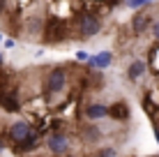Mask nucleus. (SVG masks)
I'll return each instance as SVG.
<instances>
[{"label": "nucleus", "mask_w": 159, "mask_h": 157, "mask_svg": "<svg viewBox=\"0 0 159 157\" xmlns=\"http://www.w3.org/2000/svg\"><path fill=\"white\" fill-rule=\"evenodd\" d=\"M79 30H81V35H85V37L97 35V32H99V21H97V16L90 14V12H81L79 14Z\"/></svg>", "instance_id": "nucleus-1"}, {"label": "nucleus", "mask_w": 159, "mask_h": 157, "mask_svg": "<svg viewBox=\"0 0 159 157\" xmlns=\"http://www.w3.org/2000/svg\"><path fill=\"white\" fill-rule=\"evenodd\" d=\"M0 65H2V51H0Z\"/></svg>", "instance_id": "nucleus-18"}, {"label": "nucleus", "mask_w": 159, "mask_h": 157, "mask_svg": "<svg viewBox=\"0 0 159 157\" xmlns=\"http://www.w3.org/2000/svg\"><path fill=\"white\" fill-rule=\"evenodd\" d=\"M108 116L116 118V120H127L129 118V106L125 104V102H118V104H113L111 109H108Z\"/></svg>", "instance_id": "nucleus-7"}, {"label": "nucleus", "mask_w": 159, "mask_h": 157, "mask_svg": "<svg viewBox=\"0 0 159 157\" xmlns=\"http://www.w3.org/2000/svg\"><path fill=\"white\" fill-rule=\"evenodd\" d=\"M2 7H5V0H0V12H2Z\"/></svg>", "instance_id": "nucleus-17"}, {"label": "nucleus", "mask_w": 159, "mask_h": 157, "mask_svg": "<svg viewBox=\"0 0 159 157\" xmlns=\"http://www.w3.org/2000/svg\"><path fill=\"white\" fill-rule=\"evenodd\" d=\"M76 58H79V60H88V53L85 51H79V53H76Z\"/></svg>", "instance_id": "nucleus-14"}, {"label": "nucleus", "mask_w": 159, "mask_h": 157, "mask_svg": "<svg viewBox=\"0 0 159 157\" xmlns=\"http://www.w3.org/2000/svg\"><path fill=\"white\" fill-rule=\"evenodd\" d=\"M0 39H2V35H0Z\"/></svg>", "instance_id": "nucleus-19"}, {"label": "nucleus", "mask_w": 159, "mask_h": 157, "mask_svg": "<svg viewBox=\"0 0 159 157\" xmlns=\"http://www.w3.org/2000/svg\"><path fill=\"white\" fill-rule=\"evenodd\" d=\"M0 106H5V111H9V113L19 111V102L12 95H0Z\"/></svg>", "instance_id": "nucleus-11"}, {"label": "nucleus", "mask_w": 159, "mask_h": 157, "mask_svg": "<svg viewBox=\"0 0 159 157\" xmlns=\"http://www.w3.org/2000/svg\"><path fill=\"white\" fill-rule=\"evenodd\" d=\"M145 2H157V0H141V5H145Z\"/></svg>", "instance_id": "nucleus-16"}, {"label": "nucleus", "mask_w": 159, "mask_h": 157, "mask_svg": "<svg viewBox=\"0 0 159 157\" xmlns=\"http://www.w3.org/2000/svg\"><path fill=\"white\" fill-rule=\"evenodd\" d=\"M127 5L131 9H136V7H141V0H127Z\"/></svg>", "instance_id": "nucleus-12"}, {"label": "nucleus", "mask_w": 159, "mask_h": 157, "mask_svg": "<svg viewBox=\"0 0 159 157\" xmlns=\"http://www.w3.org/2000/svg\"><path fill=\"white\" fill-rule=\"evenodd\" d=\"M99 155H116V150L113 148H104V150H99Z\"/></svg>", "instance_id": "nucleus-13"}, {"label": "nucleus", "mask_w": 159, "mask_h": 157, "mask_svg": "<svg viewBox=\"0 0 159 157\" xmlns=\"http://www.w3.org/2000/svg\"><path fill=\"white\" fill-rule=\"evenodd\" d=\"M30 132H32V127H30V125H28L25 120H16L14 125L9 127V136H12V141H14V143L23 141V139L28 136Z\"/></svg>", "instance_id": "nucleus-3"}, {"label": "nucleus", "mask_w": 159, "mask_h": 157, "mask_svg": "<svg viewBox=\"0 0 159 157\" xmlns=\"http://www.w3.org/2000/svg\"><path fill=\"white\" fill-rule=\"evenodd\" d=\"M65 83H67V74H65V69H62V67L51 69V74H48V81H46L48 93H60V90L65 88Z\"/></svg>", "instance_id": "nucleus-2"}, {"label": "nucleus", "mask_w": 159, "mask_h": 157, "mask_svg": "<svg viewBox=\"0 0 159 157\" xmlns=\"http://www.w3.org/2000/svg\"><path fill=\"white\" fill-rule=\"evenodd\" d=\"M127 74H129V79H139V76H143V74H145V62H143V60H134V62L129 65Z\"/></svg>", "instance_id": "nucleus-9"}, {"label": "nucleus", "mask_w": 159, "mask_h": 157, "mask_svg": "<svg viewBox=\"0 0 159 157\" xmlns=\"http://www.w3.org/2000/svg\"><path fill=\"white\" fill-rule=\"evenodd\" d=\"M48 148H51V153H58V155L67 153V139H65L62 134L53 132L51 136H48Z\"/></svg>", "instance_id": "nucleus-5"}, {"label": "nucleus", "mask_w": 159, "mask_h": 157, "mask_svg": "<svg viewBox=\"0 0 159 157\" xmlns=\"http://www.w3.org/2000/svg\"><path fill=\"white\" fill-rule=\"evenodd\" d=\"M152 30H155V37L159 39V23H155V28H152Z\"/></svg>", "instance_id": "nucleus-15"}, {"label": "nucleus", "mask_w": 159, "mask_h": 157, "mask_svg": "<svg viewBox=\"0 0 159 157\" xmlns=\"http://www.w3.org/2000/svg\"><path fill=\"white\" fill-rule=\"evenodd\" d=\"M111 62H113L111 51H102V53H97V56H88V65H90L92 69H106Z\"/></svg>", "instance_id": "nucleus-4"}, {"label": "nucleus", "mask_w": 159, "mask_h": 157, "mask_svg": "<svg viewBox=\"0 0 159 157\" xmlns=\"http://www.w3.org/2000/svg\"><path fill=\"white\" fill-rule=\"evenodd\" d=\"M150 23V16L148 14H136V19L131 21V28H134V32L139 35V32H143L145 30V25Z\"/></svg>", "instance_id": "nucleus-10"}, {"label": "nucleus", "mask_w": 159, "mask_h": 157, "mask_svg": "<svg viewBox=\"0 0 159 157\" xmlns=\"http://www.w3.org/2000/svg\"><path fill=\"white\" fill-rule=\"evenodd\" d=\"M85 116L90 118V120H99V118H104V116H108V109L104 104H90L85 109Z\"/></svg>", "instance_id": "nucleus-8"}, {"label": "nucleus", "mask_w": 159, "mask_h": 157, "mask_svg": "<svg viewBox=\"0 0 159 157\" xmlns=\"http://www.w3.org/2000/svg\"><path fill=\"white\" fill-rule=\"evenodd\" d=\"M46 32H48V35H46V42H56V39H62V37H65V35H62V32H65V25L60 23L58 19H53L51 23H48Z\"/></svg>", "instance_id": "nucleus-6"}]
</instances>
